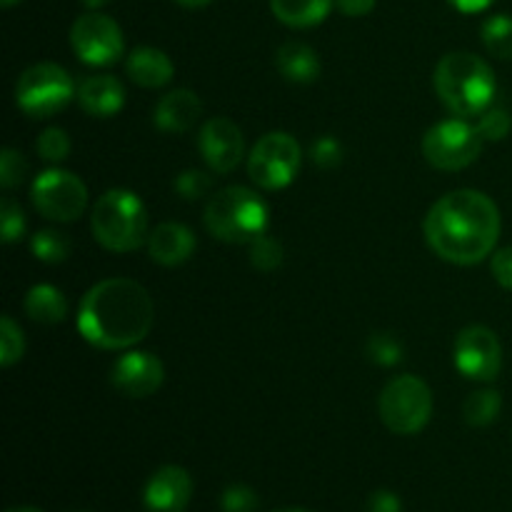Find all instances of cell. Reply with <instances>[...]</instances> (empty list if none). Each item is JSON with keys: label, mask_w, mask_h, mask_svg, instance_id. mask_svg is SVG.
Listing matches in <instances>:
<instances>
[{"label": "cell", "mask_w": 512, "mask_h": 512, "mask_svg": "<svg viewBox=\"0 0 512 512\" xmlns=\"http://www.w3.org/2000/svg\"><path fill=\"white\" fill-rule=\"evenodd\" d=\"M423 230L438 258L453 265H478L495 253L503 218L493 198L480 190L460 188L428 210Z\"/></svg>", "instance_id": "6da1fadb"}, {"label": "cell", "mask_w": 512, "mask_h": 512, "mask_svg": "<svg viewBox=\"0 0 512 512\" xmlns=\"http://www.w3.org/2000/svg\"><path fill=\"white\" fill-rule=\"evenodd\" d=\"M153 320V298L138 280L108 278L83 295L75 323L95 348L130 350L148 338Z\"/></svg>", "instance_id": "7a4b0ae2"}, {"label": "cell", "mask_w": 512, "mask_h": 512, "mask_svg": "<svg viewBox=\"0 0 512 512\" xmlns=\"http://www.w3.org/2000/svg\"><path fill=\"white\" fill-rule=\"evenodd\" d=\"M435 93L455 118H478L493 105L498 80L488 60L475 53H448L435 65Z\"/></svg>", "instance_id": "3957f363"}, {"label": "cell", "mask_w": 512, "mask_h": 512, "mask_svg": "<svg viewBox=\"0 0 512 512\" xmlns=\"http://www.w3.org/2000/svg\"><path fill=\"white\" fill-rule=\"evenodd\" d=\"M93 238L110 253H135L148 243V210L138 193L128 188H113L100 195L90 215Z\"/></svg>", "instance_id": "277c9868"}, {"label": "cell", "mask_w": 512, "mask_h": 512, "mask_svg": "<svg viewBox=\"0 0 512 512\" xmlns=\"http://www.w3.org/2000/svg\"><path fill=\"white\" fill-rule=\"evenodd\" d=\"M205 228L215 240L233 245H250L268 233V203L255 190L243 185H228L205 205Z\"/></svg>", "instance_id": "5b68a950"}, {"label": "cell", "mask_w": 512, "mask_h": 512, "mask_svg": "<svg viewBox=\"0 0 512 512\" xmlns=\"http://www.w3.org/2000/svg\"><path fill=\"white\" fill-rule=\"evenodd\" d=\"M73 98H78L75 80L58 63L30 65L15 83V105L33 120L53 118Z\"/></svg>", "instance_id": "8992f818"}, {"label": "cell", "mask_w": 512, "mask_h": 512, "mask_svg": "<svg viewBox=\"0 0 512 512\" xmlns=\"http://www.w3.org/2000/svg\"><path fill=\"white\" fill-rule=\"evenodd\" d=\"M378 413L395 435H418L433 418V393L418 375H398L383 388Z\"/></svg>", "instance_id": "52a82bcc"}, {"label": "cell", "mask_w": 512, "mask_h": 512, "mask_svg": "<svg viewBox=\"0 0 512 512\" xmlns=\"http://www.w3.org/2000/svg\"><path fill=\"white\" fill-rule=\"evenodd\" d=\"M483 135L465 118H448L435 123L423 138V155L435 170L458 173L473 165L483 153Z\"/></svg>", "instance_id": "ba28073f"}, {"label": "cell", "mask_w": 512, "mask_h": 512, "mask_svg": "<svg viewBox=\"0 0 512 512\" xmlns=\"http://www.w3.org/2000/svg\"><path fill=\"white\" fill-rule=\"evenodd\" d=\"M300 163H303V150L298 140L283 130H273L263 135L250 150L248 175L260 190L275 193L293 183Z\"/></svg>", "instance_id": "9c48e42d"}, {"label": "cell", "mask_w": 512, "mask_h": 512, "mask_svg": "<svg viewBox=\"0 0 512 512\" xmlns=\"http://www.w3.org/2000/svg\"><path fill=\"white\" fill-rule=\"evenodd\" d=\"M30 200L43 218L55 223H73L88 205V188L70 170L48 168L30 185Z\"/></svg>", "instance_id": "30bf717a"}, {"label": "cell", "mask_w": 512, "mask_h": 512, "mask_svg": "<svg viewBox=\"0 0 512 512\" xmlns=\"http://www.w3.org/2000/svg\"><path fill=\"white\" fill-rule=\"evenodd\" d=\"M70 48L78 55L80 63L90 68H105L123 58V30L110 15L90 10L80 15L70 28Z\"/></svg>", "instance_id": "8fae6325"}, {"label": "cell", "mask_w": 512, "mask_h": 512, "mask_svg": "<svg viewBox=\"0 0 512 512\" xmlns=\"http://www.w3.org/2000/svg\"><path fill=\"white\" fill-rule=\"evenodd\" d=\"M453 358L460 375L478 383H493L503 370V345L485 325H468L455 338Z\"/></svg>", "instance_id": "7c38bea8"}, {"label": "cell", "mask_w": 512, "mask_h": 512, "mask_svg": "<svg viewBox=\"0 0 512 512\" xmlns=\"http://www.w3.org/2000/svg\"><path fill=\"white\" fill-rule=\"evenodd\" d=\"M198 150L203 155L205 165L213 173L228 175L233 173L245 158L243 130L230 118H210L205 120L198 135Z\"/></svg>", "instance_id": "4fadbf2b"}, {"label": "cell", "mask_w": 512, "mask_h": 512, "mask_svg": "<svg viewBox=\"0 0 512 512\" xmlns=\"http://www.w3.org/2000/svg\"><path fill=\"white\" fill-rule=\"evenodd\" d=\"M165 368L148 350H125L110 370V383L125 398H148L163 385Z\"/></svg>", "instance_id": "5bb4252c"}, {"label": "cell", "mask_w": 512, "mask_h": 512, "mask_svg": "<svg viewBox=\"0 0 512 512\" xmlns=\"http://www.w3.org/2000/svg\"><path fill=\"white\" fill-rule=\"evenodd\" d=\"M193 498V478L180 465H163L150 475L143 503L150 512H183Z\"/></svg>", "instance_id": "9a60e30c"}, {"label": "cell", "mask_w": 512, "mask_h": 512, "mask_svg": "<svg viewBox=\"0 0 512 512\" xmlns=\"http://www.w3.org/2000/svg\"><path fill=\"white\" fill-rule=\"evenodd\" d=\"M203 103L190 88H175L158 100L153 110V125L160 133L180 135L188 133L198 123Z\"/></svg>", "instance_id": "2e32d148"}, {"label": "cell", "mask_w": 512, "mask_h": 512, "mask_svg": "<svg viewBox=\"0 0 512 512\" xmlns=\"http://www.w3.org/2000/svg\"><path fill=\"white\" fill-rule=\"evenodd\" d=\"M195 233L183 223H160L158 228L150 230L148 235V253L150 260L165 268H175L190 260L195 253Z\"/></svg>", "instance_id": "e0dca14e"}, {"label": "cell", "mask_w": 512, "mask_h": 512, "mask_svg": "<svg viewBox=\"0 0 512 512\" xmlns=\"http://www.w3.org/2000/svg\"><path fill=\"white\" fill-rule=\"evenodd\" d=\"M78 103L90 118H113L125 105V85L115 75H88L78 85Z\"/></svg>", "instance_id": "ac0fdd59"}, {"label": "cell", "mask_w": 512, "mask_h": 512, "mask_svg": "<svg viewBox=\"0 0 512 512\" xmlns=\"http://www.w3.org/2000/svg\"><path fill=\"white\" fill-rule=\"evenodd\" d=\"M125 73L140 88L158 90L165 88L173 80L175 65L168 58V53H163L160 48L143 45V48H135L128 55V60H125Z\"/></svg>", "instance_id": "d6986e66"}, {"label": "cell", "mask_w": 512, "mask_h": 512, "mask_svg": "<svg viewBox=\"0 0 512 512\" xmlns=\"http://www.w3.org/2000/svg\"><path fill=\"white\" fill-rule=\"evenodd\" d=\"M275 65L285 80L298 85L313 83L320 75L318 53L308 43H298V40L280 45L278 53H275Z\"/></svg>", "instance_id": "ffe728a7"}, {"label": "cell", "mask_w": 512, "mask_h": 512, "mask_svg": "<svg viewBox=\"0 0 512 512\" xmlns=\"http://www.w3.org/2000/svg\"><path fill=\"white\" fill-rule=\"evenodd\" d=\"M25 315H28L33 323L40 325H58L63 323L65 315H68V300L60 293L55 285L50 283H38L28 290L23 300Z\"/></svg>", "instance_id": "44dd1931"}, {"label": "cell", "mask_w": 512, "mask_h": 512, "mask_svg": "<svg viewBox=\"0 0 512 512\" xmlns=\"http://www.w3.org/2000/svg\"><path fill=\"white\" fill-rule=\"evenodd\" d=\"M335 8V0H270L275 18L288 28H315Z\"/></svg>", "instance_id": "7402d4cb"}, {"label": "cell", "mask_w": 512, "mask_h": 512, "mask_svg": "<svg viewBox=\"0 0 512 512\" xmlns=\"http://www.w3.org/2000/svg\"><path fill=\"white\" fill-rule=\"evenodd\" d=\"M500 410H503V398H500L498 390L480 388L475 393H470L468 400H465L463 418L473 428H485V425L498 420Z\"/></svg>", "instance_id": "603a6c76"}, {"label": "cell", "mask_w": 512, "mask_h": 512, "mask_svg": "<svg viewBox=\"0 0 512 512\" xmlns=\"http://www.w3.org/2000/svg\"><path fill=\"white\" fill-rule=\"evenodd\" d=\"M485 50L500 60H512V15H493L480 28Z\"/></svg>", "instance_id": "cb8c5ba5"}, {"label": "cell", "mask_w": 512, "mask_h": 512, "mask_svg": "<svg viewBox=\"0 0 512 512\" xmlns=\"http://www.w3.org/2000/svg\"><path fill=\"white\" fill-rule=\"evenodd\" d=\"M30 250H33V255L40 260V263L58 265L70 258L73 245H70L68 235L60 233V230L48 228V230H38V233L30 238Z\"/></svg>", "instance_id": "d4e9b609"}, {"label": "cell", "mask_w": 512, "mask_h": 512, "mask_svg": "<svg viewBox=\"0 0 512 512\" xmlns=\"http://www.w3.org/2000/svg\"><path fill=\"white\" fill-rule=\"evenodd\" d=\"M25 355V335L10 315L0 318V365L13 368Z\"/></svg>", "instance_id": "484cf974"}, {"label": "cell", "mask_w": 512, "mask_h": 512, "mask_svg": "<svg viewBox=\"0 0 512 512\" xmlns=\"http://www.w3.org/2000/svg\"><path fill=\"white\" fill-rule=\"evenodd\" d=\"M250 248V263H253L255 270L260 273H273L283 265V245H280L278 238L263 233L260 238H255Z\"/></svg>", "instance_id": "4316f807"}, {"label": "cell", "mask_w": 512, "mask_h": 512, "mask_svg": "<svg viewBox=\"0 0 512 512\" xmlns=\"http://www.w3.org/2000/svg\"><path fill=\"white\" fill-rule=\"evenodd\" d=\"M365 350H368V358L383 368H393L405 358V345L393 333H373Z\"/></svg>", "instance_id": "83f0119b"}, {"label": "cell", "mask_w": 512, "mask_h": 512, "mask_svg": "<svg viewBox=\"0 0 512 512\" xmlns=\"http://www.w3.org/2000/svg\"><path fill=\"white\" fill-rule=\"evenodd\" d=\"M475 128L483 135V140H490V143H498V140H505L512 130V118L505 108H495L490 105L488 110L475 118Z\"/></svg>", "instance_id": "f1b7e54d"}, {"label": "cell", "mask_w": 512, "mask_h": 512, "mask_svg": "<svg viewBox=\"0 0 512 512\" xmlns=\"http://www.w3.org/2000/svg\"><path fill=\"white\" fill-rule=\"evenodd\" d=\"M35 150H38L40 158L45 163L60 165L63 160H68L70 155V138L63 128H45L40 133L38 143H35Z\"/></svg>", "instance_id": "f546056e"}, {"label": "cell", "mask_w": 512, "mask_h": 512, "mask_svg": "<svg viewBox=\"0 0 512 512\" xmlns=\"http://www.w3.org/2000/svg\"><path fill=\"white\" fill-rule=\"evenodd\" d=\"M0 233H3V243H18L25 235V213L20 203L5 195L0 200Z\"/></svg>", "instance_id": "4dcf8cb0"}, {"label": "cell", "mask_w": 512, "mask_h": 512, "mask_svg": "<svg viewBox=\"0 0 512 512\" xmlns=\"http://www.w3.org/2000/svg\"><path fill=\"white\" fill-rule=\"evenodd\" d=\"M173 188L183 200H200L210 193V188H213V178H210L205 170L190 168L183 170V173L175 178Z\"/></svg>", "instance_id": "1f68e13d"}, {"label": "cell", "mask_w": 512, "mask_h": 512, "mask_svg": "<svg viewBox=\"0 0 512 512\" xmlns=\"http://www.w3.org/2000/svg\"><path fill=\"white\" fill-rule=\"evenodd\" d=\"M25 175H28V163H25L23 155L15 148H5L0 155V185L5 190H13L23 185Z\"/></svg>", "instance_id": "d6a6232c"}, {"label": "cell", "mask_w": 512, "mask_h": 512, "mask_svg": "<svg viewBox=\"0 0 512 512\" xmlns=\"http://www.w3.org/2000/svg\"><path fill=\"white\" fill-rule=\"evenodd\" d=\"M220 508L223 512H255L258 510V495L243 483L228 485L220 495Z\"/></svg>", "instance_id": "836d02e7"}, {"label": "cell", "mask_w": 512, "mask_h": 512, "mask_svg": "<svg viewBox=\"0 0 512 512\" xmlns=\"http://www.w3.org/2000/svg\"><path fill=\"white\" fill-rule=\"evenodd\" d=\"M310 160H313L320 170H335L343 163V145L335 138H330V135L318 138L313 143V148H310Z\"/></svg>", "instance_id": "e575fe53"}, {"label": "cell", "mask_w": 512, "mask_h": 512, "mask_svg": "<svg viewBox=\"0 0 512 512\" xmlns=\"http://www.w3.org/2000/svg\"><path fill=\"white\" fill-rule=\"evenodd\" d=\"M490 273H493L495 283H498L500 288L510 290L512 293V245L495 250L493 258H490Z\"/></svg>", "instance_id": "d590c367"}, {"label": "cell", "mask_w": 512, "mask_h": 512, "mask_svg": "<svg viewBox=\"0 0 512 512\" xmlns=\"http://www.w3.org/2000/svg\"><path fill=\"white\" fill-rule=\"evenodd\" d=\"M368 512H403V503L390 490H375L368 500Z\"/></svg>", "instance_id": "8d00e7d4"}, {"label": "cell", "mask_w": 512, "mask_h": 512, "mask_svg": "<svg viewBox=\"0 0 512 512\" xmlns=\"http://www.w3.org/2000/svg\"><path fill=\"white\" fill-rule=\"evenodd\" d=\"M375 3L378 0H335V8L348 18H363V15L373 13Z\"/></svg>", "instance_id": "74e56055"}, {"label": "cell", "mask_w": 512, "mask_h": 512, "mask_svg": "<svg viewBox=\"0 0 512 512\" xmlns=\"http://www.w3.org/2000/svg\"><path fill=\"white\" fill-rule=\"evenodd\" d=\"M450 5H453L455 10H460V13H483V10H488L490 5L495 3V0H448Z\"/></svg>", "instance_id": "f35d334b"}, {"label": "cell", "mask_w": 512, "mask_h": 512, "mask_svg": "<svg viewBox=\"0 0 512 512\" xmlns=\"http://www.w3.org/2000/svg\"><path fill=\"white\" fill-rule=\"evenodd\" d=\"M178 5H183V8H205L208 3H213V0H175Z\"/></svg>", "instance_id": "ab89813d"}, {"label": "cell", "mask_w": 512, "mask_h": 512, "mask_svg": "<svg viewBox=\"0 0 512 512\" xmlns=\"http://www.w3.org/2000/svg\"><path fill=\"white\" fill-rule=\"evenodd\" d=\"M80 3H83L88 10H100V8H103V5L113 3V0H80Z\"/></svg>", "instance_id": "60d3db41"}, {"label": "cell", "mask_w": 512, "mask_h": 512, "mask_svg": "<svg viewBox=\"0 0 512 512\" xmlns=\"http://www.w3.org/2000/svg\"><path fill=\"white\" fill-rule=\"evenodd\" d=\"M5 512H43V510L33 508V505H15V508H8Z\"/></svg>", "instance_id": "b9f144b4"}, {"label": "cell", "mask_w": 512, "mask_h": 512, "mask_svg": "<svg viewBox=\"0 0 512 512\" xmlns=\"http://www.w3.org/2000/svg\"><path fill=\"white\" fill-rule=\"evenodd\" d=\"M20 0H0V5H3V8H13V5H18Z\"/></svg>", "instance_id": "7bdbcfd3"}, {"label": "cell", "mask_w": 512, "mask_h": 512, "mask_svg": "<svg viewBox=\"0 0 512 512\" xmlns=\"http://www.w3.org/2000/svg\"><path fill=\"white\" fill-rule=\"evenodd\" d=\"M273 512H310L305 508H280V510H273Z\"/></svg>", "instance_id": "ee69618b"}]
</instances>
